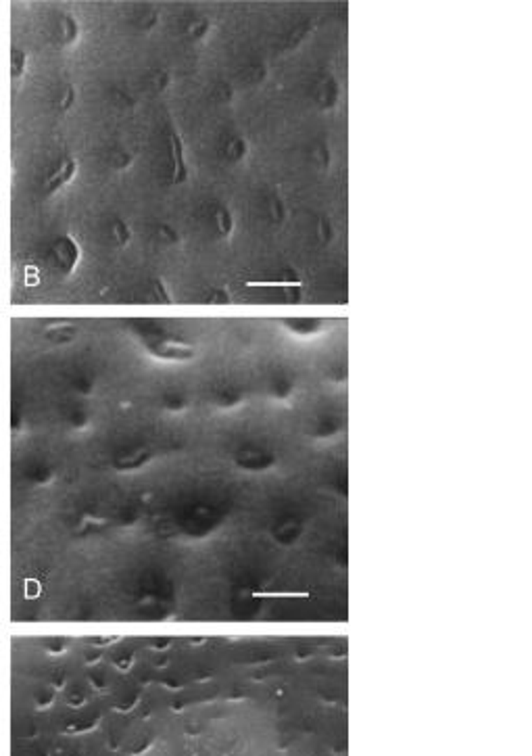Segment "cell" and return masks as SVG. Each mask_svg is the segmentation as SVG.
Instances as JSON below:
<instances>
[{"label":"cell","instance_id":"cell-1","mask_svg":"<svg viewBox=\"0 0 532 756\" xmlns=\"http://www.w3.org/2000/svg\"><path fill=\"white\" fill-rule=\"evenodd\" d=\"M50 257L63 276H71L82 263V245L74 234H61L50 243Z\"/></svg>","mask_w":532,"mask_h":756},{"label":"cell","instance_id":"cell-2","mask_svg":"<svg viewBox=\"0 0 532 756\" xmlns=\"http://www.w3.org/2000/svg\"><path fill=\"white\" fill-rule=\"evenodd\" d=\"M80 164L74 155H65L57 161V166L50 169L44 178V197H55L65 186H69L78 175Z\"/></svg>","mask_w":532,"mask_h":756},{"label":"cell","instance_id":"cell-3","mask_svg":"<svg viewBox=\"0 0 532 756\" xmlns=\"http://www.w3.org/2000/svg\"><path fill=\"white\" fill-rule=\"evenodd\" d=\"M149 351L159 357V359H168V362H184V359H192L194 357V347L190 343L176 340V338H151L149 343Z\"/></svg>","mask_w":532,"mask_h":756},{"label":"cell","instance_id":"cell-4","mask_svg":"<svg viewBox=\"0 0 532 756\" xmlns=\"http://www.w3.org/2000/svg\"><path fill=\"white\" fill-rule=\"evenodd\" d=\"M168 140H170V155H172V184L174 186L186 184L190 178V168H188V159H186L184 140L176 128L170 130Z\"/></svg>","mask_w":532,"mask_h":756},{"label":"cell","instance_id":"cell-5","mask_svg":"<svg viewBox=\"0 0 532 756\" xmlns=\"http://www.w3.org/2000/svg\"><path fill=\"white\" fill-rule=\"evenodd\" d=\"M341 96H343V90H341L339 80H336L334 76H326V78L318 84V90H315L318 109L324 111V113L334 111V109L341 105Z\"/></svg>","mask_w":532,"mask_h":756},{"label":"cell","instance_id":"cell-6","mask_svg":"<svg viewBox=\"0 0 532 756\" xmlns=\"http://www.w3.org/2000/svg\"><path fill=\"white\" fill-rule=\"evenodd\" d=\"M82 36V25L78 21V17L74 13H63L57 21V38L61 42L63 48H69L74 44H78Z\"/></svg>","mask_w":532,"mask_h":756},{"label":"cell","instance_id":"cell-7","mask_svg":"<svg viewBox=\"0 0 532 756\" xmlns=\"http://www.w3.org/2000/svg\"><path fill=\"white\" fill-rule=\"evenodd\" d=\"M249 151H251L249 140H247L245 136H240V134H232V136H228L226 142H224V157H226V161L232 164V166L245 164V161L249 159Z\"/></svg>","mask_w":532,"mask_h":756},{"label":"cell","instance_id":"cell-8","mask_svg":"<svg viewBox=\"0 0 532 756\" xmlns=\"http://www.w3.org/2000/svg\"><path fill=\"white\" fill-rule=\"evenodd\" d=\"M213 222H215V230L219 234V239H224L226 243L232 241L234 232H236V218L234 211L228 205H217L215 213H213Z\"/></svg>","mask_w":532,"mask_h":756},{"label":"cell","instance_id":"cell-9","mask_svg":"<svg viewBox=\"0 0 532 756\" xmlns=\"http://www.w3.org/2000/svg\"><path fill=\"white\" fill-rule=\"evenodd\" d=\"M318 29V23L313 21V19H307V21H301L288 36H286V40H284V44H282V48L284 51H296L299 46H303L311 36H313V32Z\"/></svg>","mask_w":532,"mask_h":756},{"label":"cell","instance_id":"cell-10","mask_svg":"<svg viewBox=\"0 0 532 756\" xmlns=\"http://www.w3.org/2000/svg\"><path fill=\"white\" fill-rule=\"evenodd\" d=\"M245 286L247 289H284V291H288V289H303L305 284H303L301 276H296L294 272H288L286 278H280V280H249V282H245Z\"/></svg>","mask_w":532,"mask_h":756},{"label":"cell","instance_id":"cell-11","mask_svg":"<svg viewBox=\"0 0 532 756\" xmlns=\"http://www.w3.org/2000/svg\"><path fill=\"white\" fill-rule=\"evenodd\" d=\"M284 326L288 331H292L294 335H315V333H320L324 329V320H318V318H286Z\"/></svg>","mask_w":532,"mask_h":756},{"label":"cell","instance_id":"cell-12","mask_svg":"<svg viewBox=\"0 0 532 756\" xmlns=\"http://www.w3.org/2000/svg\"><path fill=\"white\" fill-rule=\"evenodd\" d=\"M109 237L113 239V243L119 247V249H125L130 243H132V228H130V224L125 222V220H121V218H115V220H111V224H109Z\"/></svg>","mask_w":532,"mask_h":756},{"label":"cell","instance_id":"cell-13","mask_svg":"<svg viewBox=\"0 0 532 756\" xmlns=\"http://www.w3.org/2000/svg\"><path fill=\"white\" fill-rule=\"evenodd\" d=\"M78 335V329L74 324H65V322H59V324H50L46 331H44V336L46 340L55 343V345H65V343H71Z\"/></svg>","mask_w":532,"mask_h":756},{"label":"cell","instance_id":"cell-14","mask_svg":"<svg viewBox=\"0 0 532 756\" xmlns=\"http://www.w3.org/2000/svg\"><path fill=\"white\" fill-rule=\"evenodd\" d=\"M151 301L153 303H161V305H172L176 301L170 284L163 278H153L151 280Z\"/></svg>","mask_w":532,"mask_h":756},{"label":"cell","instance_id":"cell-15","mask_svg":"<svg viewBox=\"0 0 532 756\" xmlns=\"http://www.w3.org/2000/svg\"><path fill=\"white\" fill-rule=\"evenodd\" d=\"M267 207H269V218H271V222H273L275 226H284L286 220H288V207H286L284 197H282L280 192H273V194L269 197Z\"/></svg>","mask_w":532,"mask_h":756},{"label":"cell","instance_id":"cell-16","mask_svg":"<svg viewBox=\"0 0 532 756\" xmlns=\"http://www.w3.org/2000/svg\"><path fill=\"white\" fill-rule=\"evenodd\" d=\"M271 462H273V458H271L269 453L255 451V449H251V451H243V453L238 456V464H240L243 468H253V470H257V468H267Z\"/></svg>","mask_w":532,"mask_h":756},{"label":"cell","instance_id":"cell-17","mask_svg":"<svg viewBox=\"0 0 532 756\" xmlns=\"http://www.w3.org/2000/svg\"><path fill=\"white\" fill-rule=\"evenodd\" d=\"M211 21L207 19V17H196L194 21H190L188 25H186V36H188V40H192V42H200V40H205L209 34H211Z\"/></svg>","mask_w":532,"mask_h":756},{"label":"cell","instance_id":"cell-18","mask_svg":"<svg viewBox=\"0 0 532 756\" xmlns=\"http://www.w3.org/2000/svg\"><path fill=\"white\" fill-rule=\"evenodd\" d=\"M27 67H29L27 53L21 51V48H15L13 55H11V78H13V82H21L23 76L27 74Z\"/></svg>","mask_w":532,"mask_h":756},{"label":"cell","instance_id":"cell-19","mask_svg":"<svg viewBox=\"0 0 532 756\" xmlns=\"http://www.w3.org/2000/svg\"><path fill=\"white\" fill-rule=\"evenodd\" d=\"M149 458H151V453H149L146 449H134V451H130L128 456H121L115 464H117V468L128 470V468H138V466H142L144 462H149Z\"/></svg>","mask_w":532,"mask_h":756},{"label":"cell","instance_id":"cell-20","mask_svg":"<svg viewBox=\"0 0 532 756\" xmlns=\"http://www.w3.org/2000/svg\"><path fill=\"white\" fill-rule=\"evenodd\" d=\"M313 164L320 171H330L332 168V149L328 142H318L313 149Z\"/></svg>","mask_w":532,"mask_h":756},{"label":"cell","instance_id":"cell-21","mask_svg":"<svg viewBox=\"0 0 532 756\" xmlns=\"http://www.w3.org/2000/svg\"><path fill=\"white\" fill-rule=\"evenodd\" d=\"M315 234L322 245H330L334 241V224L330 222L328 215H320L315 220Z\"/></svg>","mask_w":532,"mask_h":756},{"label":"cell","instance_id":"cell-22","mask_svg":"<svg viewBox=\"0 0 532 756\" xmlns=\"http://www.w3.org/2000/svg\"><path fill=\"white\" fill-rule=\"evenodd\" d=\"M134 161H136V155H134L132 151L119 149V151H115V153L111 155L109 166H111L113 171H128V169L134 166Z\"/></svg>","mask_w":532,"mask_h":756},{"label":"cell","instance_id":"cell-23","mask_svg":"<svg viewBox=\"0 0 532 756\" xmlns=\"http://www.w3.org/2000/svg\"><path fill=\"white\" fill-rule=\"evenodd\" d=\"M157 239L163 243V245H168V247H174V245H179L182 243V237H179V232L176 230V226H172V224H168V222H161V224H157Z\"/></svg>","mask_w":532,"mask_h":756},{"label":"cell","instance_id":"cell-24","mask_svg":"<svg viewBox=\"0 0 532 756\" xmlns=\"http://www.w3.org/2000/svg\"><path fill=\"white\" fill-rule=\"evenodd\" d=\"M76 98H78L76 88H74L71 84L63 86V90H61V94H59V100H57V109H59V113H69V111H71V107L76 105Z\"/></svg>","mask_w":532,"mask_h":756},{"label":"cell","instance_id":"cell-25","mask_svg":"<svg viewBox=\"0 0 532 756\" xmlns=\"http://www.w3.org/2000/svg\"><path fill=\"white\" fill-rule=\"evenodd\" d=\"M234 301V295L230 293V289L219 286V289H211V293L205 297L207 305H230Z\"/></svg>","mask_w":532,"mask_h":756},{"label":"cell","instance_id":"cell-26","mask_svg":"<svg viewBox=\"0 0 532 756\" xmlns=\"http://www.w3.org/2000/svg\"><path fill=\"white\" fill-rule=\"evenodd\" d=\"M111 100L115 102V107H121V109H132L136 105V96L132 92H128L125 88H113Z\"/></svg>","mask_w":532,"mask_h":756},{"label":"cell","instance_id":"cell-27","mask_svg":"<svg viewBox=\"0 0 532 756\" xmlns=\"http://www.w3.org/2000/svg\"><path fill=\"white\" fill-rule=\"evenodd\" d=\"M151 86L155 92H165L170 86H172V72L168 69H157L153 76H151Z\"/></svg>","mask_w":532,"mask_h":756},{"label":"cell","instance_id":"cell-28","mask_svg":"<svg viewBox=\"0 0 532 756\" xmlns=\"http://www.w3.org/2000/svg\"><path fill=\"white\" fill-rule=\"evenodd\" d=\"M138 25H140V29H144V32H151V29H155L157 25H159V13L153 8V11H146L142 17H140V21H138Z\"/></svg>","mask_w":532,"mask_h":756},{"label":"cell","instance_id":"cell-29","mask_svg":"<svg viewBox=\"0 0 532 756\" xmlns=\"http://www.w3.org/2000/svg\"><path fill=\"white\" fill-rule=\"evenodd\" d=\"M215 96H217V102H230L232 98H234V92H232V88L230 86H217V90H215Z\"/></svg>","mask_w":532,"mask_h":756},{"label":"cell","instance_id":"cell-30","mask_svg":"<svg viewBox=\"0 0 532 756\" xmlns=\"http://www.w3.org/2000/svg\"><path fill=\"white\" fill-rule=\"evenodd\" d=\"M186 406V399L182 395H168L165 397V408L170 410H182Z\"/></svg>","mask_w":532,"mask_h":756}]
</instances>
